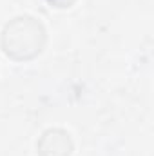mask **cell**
Masks as SVG:
<instances>
[{"label":"cell","instance_id":"obj_1","mask_svg":"<svg viewBox=\"0 0 154 156\" xmlns=\"http://www.w3.org/2000/svg\"><path fill=\"white\" fill-rule=\"evenodd\" d=\"M44 42V29L31 16L15 18L4 33V47L5 53L15 58H29L40 53Z\"/></svg>","mask_w":154,"mask_h":156}]
</instances>
